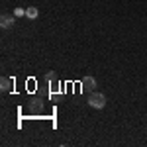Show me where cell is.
I'll use <instances>...</instances> for the list:
<instances>
[{
  "label": "cell",
  "mask_w": 147,
  "mask_h": 147,
  "mask_svg": "<svg viewBox=\"0 0 147 147\" xmlns=\"http://www.w3.org/2000/svg\"><path fill=\"white\" fill-rule=\"evenodd\" d=\"M55 79H57L55 71H49V73H45V80H49V82H53Z\"/></svg>",
  "instance_id": "obj_7"
},
{
  "label": "cell",
  "mask_w": 147,
  "mask_h": 147,
  "mask_svg": "<svg viewBox=\"0 0 147 147\" xmlns=\"http://www.w3.org/2000/svg\"><path fill=\"white\" fill-rule=\"evenodd\" d=\"M14 14H16V16H24V14H26V10H22V8H18V10L14 12Z\"/></svg>",
  "instance_id": "obj_8"
},
{
  "label": "cell",
  "mask_w": 147,
  "mask_h": 147,
  "mask_svg": "<svg viewBox=\"0 0 147 147\" xmlns=\"http://www.w3.org/2000/svg\"><path fill=\"white\" fill-rule=\"evenodd\" d=\"M88 106L94 108V110H102V108H106V94H102V92H90L88 94Z\"/></svg>",
  "instance_id": "obj_1"
},
{
  "label": "cell",
  "mask_w": 147,
  "mask_h": 147,
  "mask_svg": "<svg viewBox=\"0 0 147 147\" xmlns=\"http://www.w3.org/2000/svg\"><path fill=\"white\" fill-rule=\"evenodd\" d=\"M28 110H30L32 116H39V114H43V100H41V98H34V100H30Z\"/></svg>",
  "instance_id": "obj_2"
},
{
  "label": "cell",
  "mask_w": 147,
  "mask_h": 147,
  "mask_svg": "<svg viewBox=\"0 0 147 147\" xmlns=\"http://www.w3.org/2000/svg\"><path fill=\"white\" fill-rule=\"evenodd\" d=\"M0 26H2V30H10L12 26H14V16H10V14H2Z\"/></svg>",
  "instance_id": "obj_4"
},
{
  "label": "cell",
  "mask_w": 147,
  "mask_h": 147,
  "mask_svg": "<svg viewBox=\"0 0 147 147\" xmlns=\"http://www.w3.org/2000/svg\"><path fill=\"white\" fill-rule=\"evenodd\" d=\"M10 88H12V79L10 77H2V79H0V90L8 92Z\"/></svg>",
  "instance_id": "obj_5"
},
{
  "label": "cell",
  "mask_w": 147,
  "mask_h": 147,
  "mask_svg": "<svg viewBox=\"0 0 147 147\" xmlns=\"http://www.w3.org/2000/svg\"><path fill=\"white\" fill-rule=\"evenodd\" d=\"M26 16L34 20V18H37V16H39V10H37L35 6H30V8H26Z\"/></svg>",
  "instance_id": "obj_6"
},
{
  "label": "cell",
  "mask_w": 147,
  "mask_h": 147,
  "mask_svg": "<svg viewBox=\"0 0 147 147\" xmlns=\"http://www.w3.org/2000/svg\"><path fill=\"white\" fill-rule=\"evenodd\" d=\"M80 84H82V90L84 92H94L96 90V79H94V77H84V79L80 80Z\"/></svg>",
  "instance_id": "obj_3"
}]
</instances>
